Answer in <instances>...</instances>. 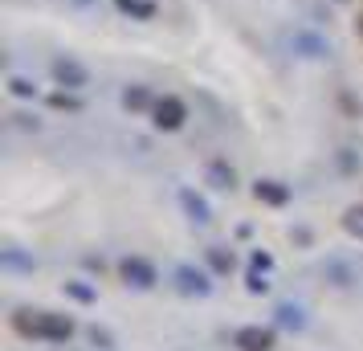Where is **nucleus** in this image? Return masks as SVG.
<instances>
[{"mask_svg":"<svg viewBox=\"0 0 363 351\" xmlns=\"http://www.w3.org/2000/svg\"><path fill=\"white\" fill-rule=\"evenodd\" d=\"M13 331L25 339H41V343H66L74 335V318L53 315V311H17L13 315Z\"/></svg>","mask_w":363,"mask_h":351,"instance_id":"f257e3e1","label":"nucleus"},{"mask_svg":"<svg viewBox=\"0 0 363 351\" xmlns=\"http://www.w3.org/2000/svg\"><path fill=\"white\" fill-rule=\"evenodd\" d=\"M90 339H94V343H102V347H111V335H106V331H99V327L90 331Z\"/></svg>","mask_w":363,"mask_h":351,"instance_id":"412c9836","label":"nucleus"},{"mask_svg":"<svg viewBox=\"0 0 363 351\" xmlns=\"http://www.w3.org/2000/svg\"><path fill=\"white\" fill-rule=\"evenodd\" d=\"M359 33H363V17H359Z\"/></svg>","mask_w":363,"mask_h":351,"instance_id":"5701e85b","label":"nucleus"},{"mask_svg":"<svg viewBox=\"0 0 363 351\" xmlns=\"http://www.w3.org/2000/svg\"><path fill=\"white\" fill-rule=\"evenodd\" d=\"M269 290V282H265V269H249V294H265Z\"/></svg>","mask_w":363,"mask_h":351,"instance_id":"f3484780","label":"nucleus"},{"mask_svg":"<svg viewBox=\"0 0 363 351\" xmlns=\"http://www.w3.org/2000/svg\"><path fill=\"white\" fill-rule=\"evenodd\" d=\"M66 294L69 299H78V302H94V290L82 286V282H66Z\"/></svg>","mask_w":363,"mask_h":351,"instance_id":"a211bd4d","label":"nucleus"},{"mask_svg":"<svg viewBox=\"0 0 363 351\" xmlns=\"http://www.w3.org/2000/svg\"><path fill=\"white\" fill-rule=\"evenodd\" d=\"M237 351H274V331L269 327H241L233 335Z\"/></svg>","mask_w":363,"mask_h":351,"instance_id":"39448f33","label":"nucleus"},{"mask_svg":"<svg viewBox=\"0 0 363 351\" xmlns=\"http://www.w3.org/2000/svg\"><path fill=\"white\" fill-rule=\"evenodd\" d=\"M233 180H237V176H233L229 164H220V160L208 164V184H213V188H233Z\"/></svg>","mask_w":363,"mask_h":351,"instance_id":"9b49d317","label":"nucleus"},{"mask_svg":"<svg viewBox=\"0 0 363 351\" xmlns=\"http://www.w3.org/2000/svg\"><path fill=\"white\" fill-rule=\"evenodd\" d=\"M253 266H257V269H269V266H274V257H269V253H262V250H257V253H253Z\"/></svg>","mask_w":363,"mask_h":351,"instance_id":"aec40b11","label":"nucleus"},{"mask_svg":"<svg viewBox=\"0 0 363 351\" xmlns=\"http://www.w3.org/2000/svg\"><path fill=\"white\" fill-rule=\"evenodd\" d=\"M4 266H9V269H33V262H29V257H21L17 250H9V253H4Z\"/></svg>","mask_w":363,"mask_h":351,"instance_id":"6ab92c4d","label":"nucleus"},{"mask_svg":"<svg viewBox=\"0 0 363 351\" xmlns=\"http://www.w3.org/2000/svg\"><path fill=\"white\" fill-rule=\"evenodd\" d=\"M118 9L131 13V17H143V21L155 17V4H151V0H118Z\"/></svg>","mask_w":363,"mask_h":351,"instance_id":"ddd939ff","label":"nucleus"},{"mask_svg":"<svg viewBox=\"0 0 363 351\" xmlns=\"http://www.w3.org/2000/svg\"><path fill=\"white\" fill-rule=\"evenodd\" d=\"M53 106H69V111H74L78 102H74V99H66V94H53Z\"/></svg>","mask_w":363,"mask_h":351,"instance_id":"4be33fe9","label":"nucleus"},{"mask_svg":"<svg viewBox=\"0 0 363 351\" xmlns=\"http://www.w3.org/2000/svg\"><path fill=\"white\" fill-rule=\"evenodd\" d=\"M180 204H184V213H188V217L196 221V225H208V221H213V213H208V204L200 201V196L192 192V188H184V192H180Z\"/></svg>","mask_w":363,"mask_h":351,"instance_id":"6e6552de","label":"nucleus"},{"mask_svg":"<svg viewBox=\"0 0 363 351\" xmlns=\"http://www.w3.org/2000/svg\"><path fill=\"white\" fill-rule=\"evenodd\" d=\"M176 290L180 294H196V299H204L208 290H213V282H208V274L204 269H196V266H176Z\"/></svg>","mask_w":363,"mask_h":351,"instance_id":"20e7f679","label":"nucleus"},{"mask_svg":"<svg viewBox=\"0 0 363 351\" xmlns=\"http://www.w3.org/2000/svg\"><path fill=\"white\" fill-rule=\"evenodd\" d=\"M151 115H155V127H160V131H176V127H184L188 111H184V102L176 99V94H164V99H155Z\"/></svg>","mask_w":363,"mask_h":351,"instance_id":"f03ea898","label":"nucleus"},{"mask_svg":"<svg viewBox=\"0 0 363 351\" xmlns=\"http://www.w3.org/2000/svg\"><path fill=\"white\" fill-rule=\"evenodd\" d=\"M294 50H302V57H323V53H327V41L298 33V37H294Z\"/></svg>","mask_w":363,"mask_h":351,"instance_id":"f8f14e48","label":"nucleus"},{"mask_svg":"<svg viewBox=\"0 0 363 351\" xmlns=\"http://www.w3.org/2000/svg\"><path fill=\"white\" fill-rule=\"evenodd\" d=\"M123 106H127V111H151L155 102H151L147 86H127V90H123Z\"/></svg>","mask_w":363,"mask_h":351,"instance_id":"1a4fd4ad","label":"nucleus"},{"mask_svg":"<svg viewBox=\"0 0 363 351\" xmlns=\"http://www.w3.org/2000/svg\"><path fill=\"white\" fill-rule=\"evenodd\" d=\"M274 315H278V323L290 327V331H302V327H306V315H302V306H294V302H281Z\"/></svg>","mask_w":363,"mask_h":351,"instance_id":"9d476101","label":"nucleus"},{"mask_svg":"<svg viewBox=\"0 0 363 351\" xmlns=\"http://www.w3.org/2000/svg\"><path fill=\"white\" fill-rule=\"evenodd\" d=\"M9 90H13L17 99H33L37 94V86L29 82V78H9Z\"/></svg>","mask_w":363,"mask_h":351,"instance_id":"dca6fc26","label":"nucleus"},{"mask_svg":"<svg viewBox=\"0 0 363 351\" xmlns=\"http://www.w3.org/2000/svg\"><path fill=\"white\" fill-rule=\"evenodd\" d=\"M343 229H347L351 237H359V241H363V204H359V208H347Z\"/></svg>","mask_w":363,"mask_h":351,"instance_id":"4468645a","label":"nucleus"},{"mask_svg":"<svg viewBox=\"0 0 363 351\" xmlns=\"http://www.w3.org/2000/svg\"><path fill=\"white\" fill-rule=\"evenodd\" d=\"M53 78H57L62 86H69V90H82V86L90 82L86 66H78L74 57H57V62H53Z\"/></svg>","mask_w":363,"mask_h":351,"instance_id":"423d86ee","label":"nucleus"},{"mask_svg":"<svg viewBox=\"0 0 363 351\" xmlns=\"http://www.w3.org/2000/svg\"><path fill=\"white\" fill-rule=\"evenodd\" d=\"M208 266H213L216 274H229L233 269V253L229 250H208Z\"/></svg>","mask_w":363,"mask_h":351,"instance_id":"2eb2a0df","label":"nucleus"},{"mask_svg":"<svg viewBox=\"0 0 363 351\" xmlns=\"http://www.w3.org/2000/svg\"><path fill=\"white\" fill-rule=\"evenodd\" d=\"M253 196L262 204H286L290 201V188L281 184V180H257V184H253Z\"/></svg>","mask_w":363,"mask_h":351,"instance_id":"0eeeda50","label":"nucleus"},{"mask_svg":"<svg viewBox=\"0 0 363 351\" xmlns=\"http://www.w3.org/2000/svg\"><path fill=\"white\" fill-rule=\"evenodd\" d=\"M118 274H123V282L135 286V290H151V286H155V266L143 262V257H123V262H118Z\"/></svg>","mask_w":363,"mask_h":351,"instance_id":"7ed1b4c3","label":"nucleus"}]
</instances>
